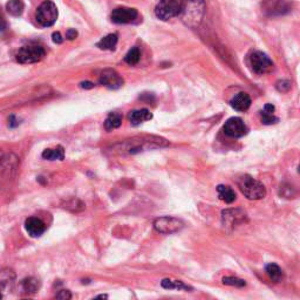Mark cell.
<instances>
[{"label": "cell", "instance_id": "1", "mask_svg": "<svg viewBox=\"0 0 300 300\" xmlns=\"http://www.w3.org/2000/svg\"><path fill=\"white\" fill-rule=\"evenodd\" d=\"M169 146V142L166 138L154 135H142V136H135L129 140H124L123 142L117 143L111 148V153L117 155H134L142 153L146 150L157 149Z\"/></svg>", "mask_w": 300, "mask_h": 300}, {"label": "cell", "instance_id": "2", "mask_svg": "<svg viewBox=\"0 0 300 300\" xmlns=\"http://www.w3.org/2000/svg\"><path fill=\"white\" fill-rule=\"evenodd\" d=\"M180 18L187 26L195 28L200 25L205 13V0H180Z\"/></svg>", "mask_w": 300, "mask_h": 300}, {"label": "cell", "instance_id": "3", "mask_svg": "<svg viewBox=\"0 0 300 300\" xmlns=\"http://www.w3.org/2000/svg\"><path fill=\"white\" fill-rule=\"evenodd\" d=\"M238 188L248 200H257L266 196V189L262 182L253 179L250 175H243L238 180Z\"/></svg>", "mask_w": 300, "mask_h": 300}, {"label": "cell", "instance_id": "4", "mask_svg": "<svg viewBox=\"0 0 300 300\" xmlns=\"http://www.w3.org/2000/svg\"><path fill=\"white\" fill-rule=\"evenodd\" d=\"M46 52L42 46L38 44H29L22 47L16 52V61L24 65L35 64L41 61L45 58Z\"/></svg>", "mask_w": 300, "mask_h": 300}, {"label": "cell", "instance_id": "5", "mask_svg": "<svg viewBox=\"0 0 300 300\" xmlns=\"http://www.w3.org/2000/svg\"><path fill=\"white\" fill-rule=\"evenodd\" d=\"M35 19L42 27H49V26L54 25L58 19V8L54 2L48 1V0L42 2L35 13Z\"/></svg>", "mask_w": 300, "mask_h": 300}, {"label": "cell", "instance_id": "6", "mask_svg": "<svg viewBox=\"0 0 300 300\" xmlns=\"http://www.w3.org/2000/svg\"><path fill=\"white\" fill-rule=\"evenodd\" d=\"M181 14L180 0H160L155 7V15L161 20L167 21Z\"/></svg>", "mask_w": 300, "mask_h": 300}, {"label": "cell", "instance_id": "7", "mask_svg": "<svg viewBox=\"0 0 300 300\" xmlns=\"http://www.w3.org/2000/svg\"><path fill=\"white\" fill-rule=\"evenodd\" d=\"M262 11L266 16H282L291 12L292 6L288 0H263Z\"/></svg>", "mask_w": 300, "mask_h": 300}, {"label": "cell", "instance_id": "8", "mask_svg": "<svg viewBox=\"0 0 300 300\" xmlns=\"http://www.w3.org/2000/svg\"><path fill=\"white\" fill-rule=\"evenodd\" d=\"M184 224L181 219L176 217L164 216L156 218L154 220V229L157 232L163 233V235H171V233H176L183 229Z\"/></svg>", "mask_w": 300, "mask_h": 300}, {"label": "cell", "instance_id": "9", "mask_svg": "<svg viewBox=\"0 0 300 300\" xmlns=\"http://www.w3.org/2000/svg\"><path fill=\"white\" fill-rule=\"evenodd\" d=\"M250 66H251L252 71L255 72L256 74L259 75L270 73L273 67H275L271 59H270L265 53L260 51L253 52L252 54L250 55Z\"/></svg>", "mask_w": 300, "mask_h": 300}, {"label": "cell", "instance_id": "10", "mask_svg": "<svg viewBox=\"0 0 300 300\" xmlns=\"http://www.w3.org/2000/svg\"><path fill=\"white\" fill-rule=\"evenodd\" d=\"M248 215L240 209H227L222 212V223L225 229L233 230L237 226L248 223Z\"/></svg>", "mask_w": 300, "mask_h": 300}, {"label": "cell", "instance_id": "11", "mask_svg": "<svg viewBox=\"0 0 300 300\" xmlns=\"http://www.w3.org/2000/svg\"><path fill=\"white\" fill-rule=\"evenodd\" d=\"M224 133L229 137L239 138L243 137L244 135L248 134V127L245 126L242 118L239 117H231L229 118L224 124Z\"/></svg>", "mask_w": 300, "mask_h": 300}, {"label": "cell", "instance_id": "12", "mask_svg": "<svg viewBox=\"0 0 300 300\" xmlns=\"http://www.w3.org/2000/svg\"><path fill=\"white\" fill-rule=\"evenodd\" d=\"M99 82L101 85L105 86V87L110 88V90H117L123 85V79L120 74L117 73L115 69L108 68L101 72L100 78H99Z\"/></svg>", "mask_w": 300, "mask_h": 300}, {"label": "cell", "instance_id": "13", "mask_svg": "<svg viewBox=\"0 0 300 300\" xmlns=\"http://www.w3.org/2000/svg\"><path fill=\"white\" fill-rule=\"evenodd\" d=\"M138 13L135 8L118 7L111 13V21L115 24H130L137 19Z\"/></svg>", "mask_w": 300, "mask_h": 300}, {"label": "cell", "instance_id": "14", "mask_svg": "<svg viewBox=\"0 0 300 300\" xmlns=\"http://www.w3.org/2000/svg\"><path fill=\"white\" fill-rule=\"evenodd\" d=\"M25 227L28 235L33 237V238H38L46 231L45 223L40 218H37V217H29V218L26 219Z\"/></svg>", "mask_w": 300, "mask_h": 300}, {"label": "cell", "instance_id": "15", "mask_svg": "<svg viewBox=\"0 0 300 300\" xmlns=\"http://www.w3.org/2000/svg\"><path fill=\"white\" fill-rule=\"evenodd\" d=\"M230 104L237 111H246L251 105V98L245 92H239L231 99Z\"/></svg>", "mask_w": 300, "mask_h": 300}, {"label": "cell", "instance_id": "16", "mask_svg": "<svg viewBox=\"0 0 300 300\" xmlns=\"http://www.w3.org/2000/svg\"><path fill=\"white\" fill-rule=\"evenodd\" d=\"M15 282V273L12 269H2L1 273H0V284H1V291L2 295L5 296V293L7 291H11L13 289Z\"/></svg>", "mask_w": 300, "mask_h": 300}, {"label": "cell", "instance_id": "17", "mask_svg": "<svg viewBox=\"0 0 300 300\" xmlns=\"http://www.w3.org/2000/svg\"><path fill=\"white\" fill-rule=\"evenodd\" d=\"M151 118H153V114L148 109L133 110L128 115V120H129L133 126H138V124L143 123V122L146 121H149Z\"/></svg>", "mask_w": 300, "mask_h": 300}, {"label": "cell", "instance_id": "18", "mask_svg": "<svg viewBox=\"0 0 300 300\" xmlns=\"http://www.w3.org/2000/svg\"><path fill=\"white\" fill-rule=\"evenodd\" d=\"M217 193H218L219 200H223V202L226 204H231L237 200L235 190L229 186H223V184H220V186L217 187Z\"/></svg>", "mask_w": 300, "mask_h": 300}, {"label": "cell", "instance_id": "19", "mask_svg": "<svg viewBox=\"0 0 300 300\" xmlns=\"http://www.w3.org/2000/svg\"><path fill=\"white\" fill-rule=\"evenodd\" d=\"M41 283L40 280L34 278V277H28L21 282V288L26 295H34L40 290Z\"/></svg>", "mask_w": 300, "mask_h": 300}, {"label": "cell", "instance_id": "20", "mask_svg": "<svg viewBox=\"0 0 300 300\" xmlns=\"http://www.w3.org/2000/svg\"><path fill=\"white\" fill-rule=\"evenodd\" d=\"M117 41H118L117 34H109L107 35V37H104L103 39H101V40L97 44V46L100 49H104V51H114L117 45Z\"/></svg>", "mask_w": 300, "mask_h": 300}, {"label": "cell", "instance_id": "21", "mask_svg": "<svg viewBox=\"0 0 300 300\" xmlns=\"http://www.w3.org/2000/svg\"><path fill=\"white\" fill-rule=\"evenodd\" d=\"M42 157L48 161H62L65 158V150L60 146L54 148V149H46L42 153Z\"/></svg>", "mask_w": 300, "mask_h": 300}, {"label": "cell", "instance_id": "22", "mask_svg": "<svg viewBox=\"0 0 300 300\" xmlns=\"http://www.w3.org/2000/svg\"><path fill=\"white\" fill-rule=\"evenodd\" d=\"M24 2L21 0H9L6 5V9L13 16H20L24 12Z\"/></svg>", "mask_w": 300, "mask_h": 300}, {"label": "cell", "instance_id": "23", "mask_svg": "<svg viewBox=\"0 0 300 300\" xmlns=\"http://www.w3.org/2000/svg\"><path fill=\"white\" fill-rule=\"evenodd\" d=\"M161 285L164 289H169V290H186V291H189V290H193V288L189 285L184 284L183 282L181 280H171V279H163L161 282Z\"/></svg>", "mask_w": 300, "mask_h": 300}, {"label": "cell", "instance_id": "24", "mask_svg": "<svg viewBox=\"0 0 300 300\" xmlns=\"http://www.w3.org/2000/svg\"><path fill=\"white\" fill-rule=\"evenodd\" d=\"M122 124V116L117 113H111L109 114V116L107 117V120L104 122V128L108 131L116 129Z\"/></svg>", "mask_w": 300, "mask_h": 300}, {"label": "cell", "instance_id": "25", "mask_svg": "<svg viewBox=\"0 0 300 300\" xmlns=\"http://www.w3.org/2000/svg\"><path fill=\"white\" fill-rule=\"evenodd\" d=\"M265 271L266 273H268V276L271 278V280H273L275 283H278L280 279H282L283 277V272L282 270H280V268L277 264H268L265 268Z\"/></svg>", "mask_w": 300, "mask_h": 300}, {"label": "cell", "instance_id": "26", "mask_svg": "<svg viewBox=\"0 0 300 300\" xmlns=\"http://www.w3.org/2000/svg\"><path fill=\"white\" fill-rule=\"evenodd\" d=\"M141 59V52L140 49H138L137 47H133L130 49L129 52L127 53L126 58H124V60H126V62L128 65H137L138 61H140Z\"/></svg>", "mask_w": 300, "mask_h": 300}, {"label": "cell", "instance_id": "27", "mask_svg": "<svg viewBox=\"0 0 300 300\" xmlns=\"http://www.w3.org/2000/svg\"><path fill=\"white\" fill-rule=\"evenodd\" d=\"M223 284L236 286V288H243L246 285V282L244 279H239L237 277H224Z\"/></svg>", "mask_w": 300, "mask_h": 300}, {"label": "cell", "instance_id": "28", "mask_svg": "<svg viewBox=\"0 0 300 300\" xmlns=\"http://www.w3.org/2000/svg\"><path fill=\"white\" fill-rule=\"evenodd\" d=\"M260 117H262V123L265 124V126H271V124H275L279 121L278 117H276L275 115L266 113L264 110L260 111Z\"/></svg>", "mask_w": 300, "mask_h": 300}, {"label": "cell", "instance_id": "29", "mask_svg": "<svg viewBox=\"0 0 300 300\" xmlns=\"http://www.w3.org/2000/svg\"><path fill=\"white\" fill-rule=\"evenodd\" d=\"M276 88L277 91L280 92V93H288V92L291 90V81L285 80V79L277 81Z\"/></svg>", "mask_w": 300, "mask_h": 300}, {"label": "cell", "instance_id": "30", "mask_svg": "<svg viewBox=\"0 0 300 300\" xmlns=\"http://www.w3.org/2000/svg\"><path fill=\"white\" fill-rule=\"evenodd\" d=\"M81 202L79 200L72 199L71 200H68V202H66L65 207L68 210H72L73 212H78V211H81L80 207H77V204H80Z\"/></svg>", "mask_w": 300, "mask_h": 300}, {"label": "cell", "instance_id": "31", "mask_svg": "<svg viewBox=\"0 0 300 300\" xmlns=\"http://www.w3.org/2000/svg\"><path fill=\"white\" fill-rule=\"evenodd\" d=\"M55 298L60 300H68L72 298V293L69 290H60V291L57 293V296H55Z\"/></svg>", "mask_w": 300, "mask_h": 300}, {"label": "cell", "instance_id": "32", "mask_svg": "<svg viewBox=\"0 0 300 300\" xmlns=\"http://www.w3.org/2000/svg\"><path fill=\"white\" fill-rule=\"evenodd\" d=\"M52 39H53V42H54V44H62V41H64V38L61 37V34L59 32H54L53 33V35H52Z\"/></svg>", "mask_w": 300, "mask_h": 300}, {"label": "cell", "instance_id": "33", "mask_svg": "<svg viewBox=\"0 0 300 300\" xmlns=\"http://www.w3.org/2000/svg\"><path fill=\"white\" fill-rule=\"evenodd\" d=\"M78 32L75 31V29H68L67 33H66V38L68 39V40H74L75 38H77Z\"/></svg>", "mask_w": 300, "mask_h": 300}, {"label": "cell", "instance_id": "34", "mask_svg": "<svg viewBox=\"0 0 300 300\" xmlns=\"http://www.w3.org/2000/svg\"><path fill=\"white\" fill-rule=\"evenodd\" d=\"M8 121H9L8 126L11 127V128H15V127H18L19 124H20V122H19L18 118H16L15 116H13V115H12L11 117H9V120H8Z\"/></svg>", "mask_w": 300, "mask_h": 300}, {"label": "cell", "instance_id": "35", "mask_svg": "<svg viewBox=\"0 0 300 300\" xmlns=\"http://www.w3.org/2000/svg\"><path fill=\"white\" fill-rule=\"evenodd\" d=\"M275 105L273 104H265L264 105V111H266V113H270V114H273L275 113Z\"/></svg>", "mask_w": 300, "mask_h": 300}, {"label": "cell", "instance_id": "36", "mask_svg": "<svg viewBox=\"0 0 300 300\" xmlns=\"http://www.w3.org/2000/svg\"><path fill=\"white\" fill-rule=\"evenodd\" d=\"M80 86L82 88H93L94 87V85L92 84V82H90V81H85V82H81L80 84Z\"/></svg>", "mask_w": 300, "mask_h": 300}, {"label": "cell", "instance_id": "37", "mask_svg": "<svg viewBox=\"0 0 300 300\" xmlns=\"http://www.w3.org/2000/svg\"><path fill=\"white\" fill-rule=\"evenodd\" d=\"M95 298H108L107 295H100V296H97Z\"/></svg>", "mask_w": 300, "mask_h": 300}, {"label": "cell", "instance_id": "38", "mask_svg": "<svg viewBox=\"0 0 300 300\" xmlns=\"http://www.w3.org/2000/svg\"><path fill=\"white\" fill-rule=\"evenodd\" d=\"M298 173L300 174V164H299V167H298Z\"/></svg>", "mask_w": 300, "mask_h": 300}]
</instances>
